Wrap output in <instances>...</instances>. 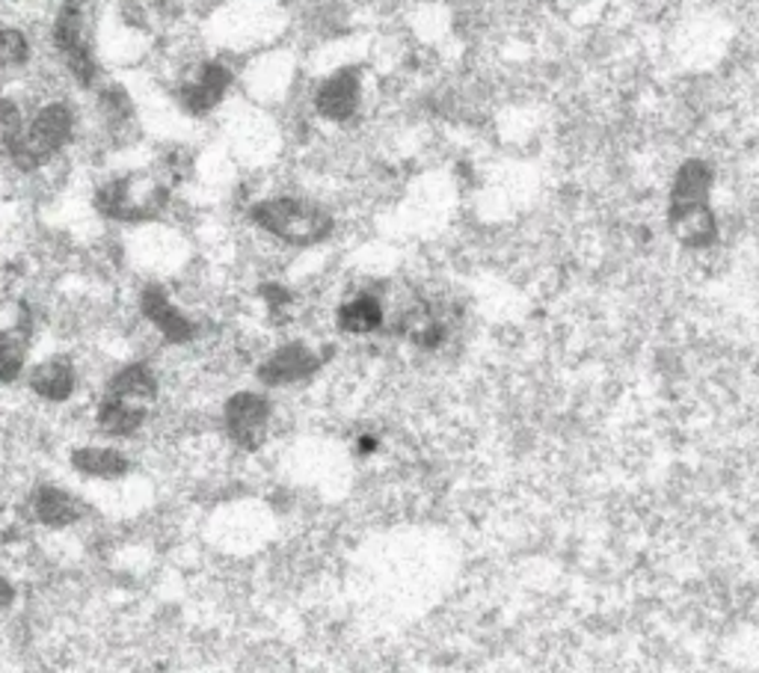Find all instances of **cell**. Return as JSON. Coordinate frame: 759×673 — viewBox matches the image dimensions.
Here are the masks:
<instances>
[{"mask_svg":"<svg viewBox=\"0 0 759 673\" xmlns=\"http://www.w3.org/2000/svg\"><path fill=\"white\" fill-rule=\"evenodd\" d=\"M154 394H158V383H154V375L145 366L126 368V371L110 383V398L131 401V404H134V401H152Z\"/></svg>","mask_w":759,"mask_h":673,"instance_id":"9","label":"cell"},{"mask_svg":"<svg viewBox=\"0 0 759 673\" xmlns=\"http://www.w3.org/2000/svg\"><path fill=\"white\" fill-rule=\"evenodd\" d=\"M668 226L676 235V241L703 250L715 241L718 226H715V214L709 208V199H685V203H671L668 208Z\"/></svg>","mask_w":759,"mask_h":673,"instance_id":"4","label":"cell"},{"mask_svg":"<svg viewBox=\"0 0 759 673\" xmlns=\"http://www.w3.org/2000/svg\"><path fill=\"white\" fill-rule=\"evenodd\" d=\"M336 321L341 333L368 336V333L383 327V303H380L375 294H359V297L341 303Z\"/></svg>","mask_w":759,"mask_h":673,"instance_id":"8","label":"cell"},{"mask_svg":"<svg viewBox=\"0 0 759 673\" xmlns=\"http://www.w3.org/2000/svg\"><path fill=\"white\" fill-rule=\"evenodd\" d=\"M143 312L149 315V321H152L154 327L164 333L166 341L182 345V341H191L193 338V324L184 318L182 312H178V308H175L170 300H166V294L161 289L145 291Z\"/></svg>","mask_w":759,"mask_h":673,"instance_id":"7","label":"cell"},{"mask_svg":"<svg viewBox=\"0 0 759 673\" xmlns=\"http://www.w3.org/2000/svg\"><path fill=\"white\" fill-rule=\"evenodd\" d=\"M36 513L42 522L59 525V522H72L77 517V504L68 499L66 492L45 490L36 501Z\"/></svg>","mask_w":759,"mask_h":673,"instance_id":"13","label":"cell"},{"mask_svg":"<svg viewBox=\"0 0 759 673\" xmlns=\"http://www.w3.org/2000/svg\"><path fill=\"white\" fill-rule=\"evenodd\" d=\"M270 424V404L268 398L256 392H241L226 404V427L235 443L243 452H256L264 443Z\"/></svg>","mask_w":759,"mask_h":673,"instance_id":"2","label":"cell"},{"mask_svg":"<svg viewBox=\"0 0 759 673\" xmlns=\"http://www.w3.org/2000/svg\"><path fill=\"white\" fill-rule=\"evenodd\" d=\"M324 366V359L308 350L303 345H289L277 350L270 356L268 362L259 368V380L268 386H282V383H297V380H306Z\"/></svg>","mask_w":759,"mask_h":673,"instance_id":"6","label":"cell"},{"mask_svg":"<svg viewBox=\"0 0 759 673\" xmlns=\"http://www.w3.org/2000/svg\"><path fill=\"white\" fill-rule=\"evenodd\" d=\"M362 101V80L356 68H341L329 75L315 93V110L329 122H347L354 119Z\"/></svg>","mask_w":759,"mask_h":673,"instance_id":"3","label":"cell"},{"mask_svg":"<svg viewBox=\"0 0 759 673\" xmlns=\"http://www.w3.org/2000/svg\"><path fill=\"white\" fill-rule=\"evenodd\" d=\"M10 597H12L10 587H7V585H3V582H0V606H7V603H10Z\"/></svg>","mask_w":759,"mask_h":673,"instance_id":"14","label":"cell"},{"mask_svg":"<svg viewBox=\"0 0 759 673\" xmlns=\"http://www.w3.org/2000/svg\"><path fill=\"white\" fill-rule=\"evenodd\" d=\"M75 466L87 475H101V478H119L128 471L126 457L110 448H84L75 454Z\"/></svg>","mask_w":759,"mask_h":673,"instance_id":"11","label":"cell"},{"mask_svg":"<svg viewBox=\"0 0 759 673\" xmlns=\"http://www.w3.org/2000/svg\"><path fill=\"white\" fill-rule=\"evenodd\" d=\"M252 222L279 241L291 247H308L327 238L333 231V214L324 205L297 199V196H277L252 208Z\"/></svg>","mask_w":759,"mask_h":673,"instance_id":"1","label":"cell"},{"mask_svg":"<svg viewBox=\"0 0 759 673\" xmlns=\"http://www.w3.org/2000/svg\"><path fill=\"white\" fill-rule=\"evenodd\" d=\"M33 386H36L39 394L54 398V401H63V398L72 392L75 377H72V371H68L66 366H59V362H48V366H42L36 375H33Z\"/></svg>","mask_w":759,"mask_h":673,"instance_id":"12","label":"cell"},{"mask_svg":"<svg viewBox=\"0 0 759 673\" xmlns=\"http://www.w3.org/2000/svg\"><path fill=\"white\" fill-rule=\"evenodd\" d=\"M101 427H105L107 433H116V436H128V433H134L140 424H143L145 413L143 406L131 404V401H119V398H110L107 394L105 406H101Z\"/></svg>","mask_w":759,"mask_h":673,"instance_id":"10","label":"cell"},{"mask_svg":"<svg viewBox=\"0 0 759 673\" xmlns=\"http://www.w3.org/2000/svg\"><path fill=\"white\" fill-rule=\"evenodd\" d=\"M231 87V72L223 63H203V68L178 89V98L187 113L205 116L220 105L226 89Z\"/></svg>","mask_w":759,"mask_h":673,"instance_id":"5","label":"cell"}]
</instances>
